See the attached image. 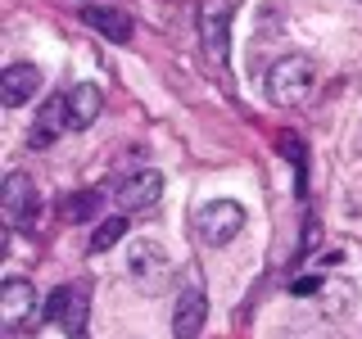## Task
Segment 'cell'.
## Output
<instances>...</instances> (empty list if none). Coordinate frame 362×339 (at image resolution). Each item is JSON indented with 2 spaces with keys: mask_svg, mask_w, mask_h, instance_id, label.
<instances>
[{
  "mask_svg": "<svg viewBox=\"0 0 362 339\" xmlns=\"http://www.w3.org/2000/svg\"><path fill=\"white\" fill-rule=\"evenodd\" d=\"M313 86H317V68H313L308 54H286V59H276L272 73H267V100L281 105V109L303 105V100L313 95Z\"/></svg>",
  "mask_w": 362,
  "mask_h": 339,
  "instance_id": "1",
  "label": "cell"
},
{
  "mask_svg": "<svg viewBox=\"0 0 362 339\" xmlns=\"http://www.w3.org/2000/svg\"><path fill=\"white\" fill-rule=\"evenodd\" d=\"M195 231H199L204 244L222 249V244H231L235 235L245 231V208H240L235 199H209V203L195 213Z\"/></svg>",
  "mask_w": 362,
  "mask_h": 339,
  "instance_id": "2",
  "label": "cell"
},
{
  "mask_svg": "<svg viewBox=\"0 0 362 339\" xmlns=\"http://www.w3.org/2000/svg\"><path fill=\"white\" fill-rule=\"evenodd\" d=\"M199 45H204V59L209 64H226V54H231V0H204Z\"/></svg>",
  "mask_w": 362,
  "mask_h": 339,
  "instance_id": "3",
  "label": "cell"
},
{
  "mask_svg": "<svg viewBox=\"0 0 362 339\" xmlns=\"http://www.w3.org/2000/svg\"><path fill=\"white\" fill-rule=\"evenodd\" d=\"M127 267H132L136 285L150 290V294H158L168 280H173V258H168V249L158 240H136L132 254H127Z\"/></svg>",
  "mask_w": 362,
  "mask_h": 339,
  "instance_id": "4",
  "label": "cell"
},
{
  "mask_svg": "<svg viewBox=\"0 0 362 339\" xmlns=\"http://www.w3.org/2000/svg\"><path fill=\"white\" fill-rule=\"evenodd\" d=\"M86 312H90V294L82 285H64L45 299V321H59L68 339H86Z\"/></svg>",
  "mask_w": 362,
  "mask_h": 339,
  "instance_id": "5",
  "label": "cell"
},
{
  "mask_svg": "<svg viewBox=\"0 0 362 339\" xmlns=\"http://www.w3.org/2000/svg\"><path fill=\"white\" fill-rule=\"evenodd\" d=\"M37 208H41V195H37V186H32V177L28 172H9L5 177V226L32 231Z\"/></svg>",
  "mask_w": 362,
  "mask_h": 339,
  "instance_id": "6",
  "label": "cell"
},
{
  "mask_svg": "<svg viewBox=\"0 0 362 339\" xmlns=\"http://www.w3.org/2000/svg\"><path fill=\"white\" fill-rule=\"evenodd\" d=\"M158 195H163V172H158V167H136V172H127L118 186H113V199H118L127 213L154 208Z\"/></svg>",
  "mask_w": 362,
  "mask_h": 339,
  "instance_id": "7",
  "label": "cell"
},
{
  "mask_svg": "<svg viewBox=\"0 0 362 339\" xmlns=\"http://www.w3.org/2000/svg\"><path fill=\"white\" fill-rule=\"evenodd\" d=\"M0 316H5V331H23V326L37 316V290L32 280H5V294H0Z\"/></svg>",
  "mask_w": 362,
  "mask_h": 339,
  "instance_id": "8",
  "label": "cell"
},
{
  "mask_svg": "<svg viewBox=\"0 0 362 339\" xmlns=\"http://www.w3.org/2000/svg\"><path fill=\"white\" fill-rule=\"evenodd\" d=\"M64 109H68V131H86L105 113V95H100L95 82H77L64 90Z\"/></svg>",
  "mask_w": 362,
  "mask_h": 339,
  "instance_id": "9",
  "label": "cell"
},
{
  "mask_svg": "<svg viewBox=\"0 0 362 339\" xmlns=\"http://www.w3.org/2000/svg\"><path fill=\"white\" fill-rule=\"evenodd\" d=\"M204 316H209V299H204V290L186 285L177 294V308H173V339H199Z\"/></svg>",
  "mask_w": 362,
  "mask_h": 339,
  "instance_id": "10",
  "label": "cell"
},
{
  "mask_svg": "<svg viewBox=\"0 0 362 339\" xmlns=\"http://www.w3.org/2000/svg\"><path fill=\"white\" fill-rule=\"evenodd\" d=\"M37 90H41V68L37 64H9L5 77H0V100H5V109H23Z\"/></svg>",
  "mask_w": 362,
  "mask_h": 339,
  "instance_id": "11",
  "label": "cell"
},
{
  "mask_svg": "<svg viewBox=\"0 0 362 339\" xmlns=\"http://www.w3.org/2000/svg\"><path fill=\"white\" fill-rule=\"evenodd\" d=\"M59 131H68V109H64V90L54 100H45L41 113H37V122H32V131H28V145L32 150H50L54 141H59Z\"/></svg>",
  "mask_w": 362,
  "mask_h": 339,
  "instance_id": "12",
  "label": "cell"
},
{
  "mask_svg": "<svg viewBox=\"0 0 362 339\" xmlns=\"http://www.w3.org/2000/svg\"><path fill=\"white\" fill-rule=\"evenodd\" d=\"M82 23H86V28H95L100 37L113 41V45H127V41H132V14H122V9L86 5V9H82Z\"/></svg>",
  "mask_w": 362,
  "mask_h": 339,
  "instance_id": "13",
  "label": "cell"
},
{
  "mask_svg": "<svg viewBox=\"0 0 362 339\" xmlns=\"http://www.w3.org/2000/svg\"><path fill=\"white\" fill-rule=\"evenodd\" d=\"M127 235V218H105L95 226V235H90V254H105V249H113Z\"/></svg>",
  "mask_w": 362,
  "mask_h": 339,
  "instance_id": "14",
  "label": "cell"
},
{
  "mask_svg": "<svg viewBox=\"0 0 362 339\" xmlns=\"http://www.w3.org/2000/svg\"><path fill=\"white\" fill-rule=\"evenodd\" d=\"M95 203H100V195H95V190H82V195H68V199H64V218H68V222H90V218H95Z\"/></svg>",
  "mask_w": 362,
  "mask_h": 339,
  "instance_id": "15",
  "label": "cell"
},
{
  "mask_svg": "<svg viewBox=\"0 0 362 339\" xmlns=\"http://www.w3.org/2000/svg\"><path fill=\"white\" fill-rule=\"evenodd\" d=\"M313 290H322V280H317V276H299V280H290V294H313Z\"/></svg>",
  "mask_w": 362,
  "mask_h": 339,
  "instance_id": "16",
  "label": "cell"
}]
</instances>
